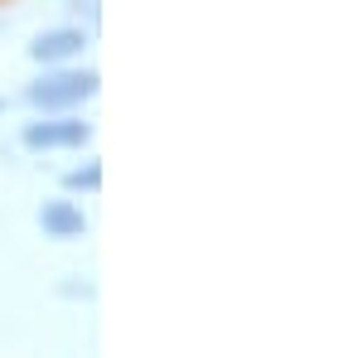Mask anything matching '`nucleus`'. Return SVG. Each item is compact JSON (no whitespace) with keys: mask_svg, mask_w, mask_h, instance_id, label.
Wrapping results in <instances>:
<instances>
[{"mask_svg":"<svg viewBox=\"0 0 363 358\" xmlns=\"http://www.w3.org/2000/svg\"><path fill=\"white\" fill-rule=\"evenodd\" d=\"M34 107L44 111H68V107H83L87 97H97V73L92 68H63V73H44L39 83H29L25 92Z\"/></svg>","mask_w":363,"mask_h":358,"instance_id":"f257e3e1","label":"nucleus"},{"mask_svg":"<svg viewBox=\"0 0 363 358\" xmlns=\"http://www.w3.org/2000/svg\"><path fill=\"white\" fill-rule=\"evenodd\" d=\"M92 140L87 121H29L25 126V145L29 150H78Z\"/></svg>","mask_w":363,"mask_h":358,"instance_id":"f03ea898","label":"nucleus"},{"mask_svg":"<svg viewBox=\"0 0 363 358\" xmlns=\"http://www.w3.org/2000/svg\"><path fill=\"white\" fill-rule=\"evenodd\" d=\"M87 34L83 29H49V34H39L34 44H29V58L34 63H63V58L83 54Z\"/></svg>","mask_w":363,"mask_h":358,"instance_id":"7ed1b4c3","label":"nucleus"},{"mask_svg":"<svg viewBox=\"0 0 363 358\" xmlns=\"http://www.w3.org/2000/svg\"><path fill=\"white\" fill-rule=\"evenodd\" d=\"M39 228H44L49 237H83L87 218H83V208H78V203L58 198V203H49V208L39 213Z\"/></svg>","mask_w":363,"mask_h":358,"instance_id":"20e7f679","label":"nucleus"},{"mask_svg":"<svg viewBox=\"0 0 363 358\" xmlns=\"http://www.w3.org/2000/svg\"><path fill=\"white\" fill-rule=\"evenodd\" d=\"M63 184H68V189H97V184H102V169H97V165H87V169H73V174H68Z\"/></svg>","mask_w":363,"mask_h":358,"instance_id":"39448f33","label":"nucleus"},{"mask_svg":"<svg viewBox=\"0 0 363 358\" xmlns=\"http://www.w3.org/2000/svg\"><path fill=\"white\" fill-rule=\"evenodd\" d=\"M73 10H97V0H68Z\"/></svg>","mask_w":363,"mask_h":358,"instance_id":"423d86ee","label":"nucleus"},{"mask_svg":"<svg viewBox=\"0 0 363 358\" xmlns=\"http://www.w3.org/2000/svg\"><path fill=\"white\" fill-rule=\"evenodd\" d=\"M0 107H5V102H0Z\"/></svg>","mask_w":363,"mask_h":358,"instance_id":"0eeeda50","label":"nucleus"}]
</instances>
